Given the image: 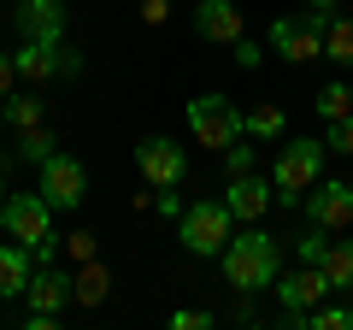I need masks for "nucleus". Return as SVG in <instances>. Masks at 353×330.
<instances>
[{
    "mask_svg": "<svg viewBox=\"0 0 353 330\" xmlns=\"http://www.w3.org/2000/svg\"><path fill=\"white\" fill-rule=\"evenodd\" d=\"M218 266H224L230 289H241V295H259V289H271V283L283 278V242L271 236V230H259V224H241L236 236L224 242Z\"/></svg>",
    "mask_w": 353,
    "mask_h": 330,
    "instance_id": "f257e3e1",
    "label": "nucleus"
},
{
    "mask_svg": "<svg viewBox=\"0 0 353 330\" xmlns=\"http://www.w3.org/2000/svg\"><path fill=\"white\" fill-rule=\"evenodd\" d=\"M0 224H6L12 242H24L30 254H36V266H53L59 260V230H53V206H48L41 189H30V195L12 189L6 206H0Z\"/></svg>",
    "mask_w": 353,
    "mask_h": 330,
    "instance_id": "f03ea898",
    "label": "nucleus"
},
{
    "mask_svg": "<svg viewBox=\"0 0 353 330\" xmlns=\"http://www.w3.org/2000/svg\"><path fill=\"white\" fill-rule=\"evenodd\" d=\"M324 159H330V148H324V142H312V136L283 142V148H277V165H271V189H277V201H283V206L306 201V189L324 177Z\"/></svg>",
    "mask_w": 353,
    "mask_h": 330,
    "instance_id": "7ed1b4c3",
    "label": "nucleus"
},
{
    "mask_svg": "<svg viewBox=\"0 0 353 330\" xmlns=\"http://www.w3.org/2000/svg\"><path fill=\"white\" fill-rule=\"evenodd\" d=\"M183 118H189V136L201 142V148H212V153H224L230 142L248 136V124H241V106L230 101V95H218V89L194 95V101L183 106Z\"/></svg>",
    "mask_w": 353,
    "mask_h": 330,
    "instance_id": "20e7f679",
    "label": "nucleus"
},
{
    "mask_svg": "<svg viewBox=\"0 0 353 330\" xmlns=\"http://www.w3.org/2000/svg\"><path fill=\"white\" fill-rule=\"evenodd\" d=\"M330 18H336V12H318V6H301V12H283L277 24H271V53H283L289 65H312V59H324Z\"/></svg>",
    "mask_w": 353,
    "mask_h": 330,
    "instance_id": "39448f33",
    "label": "nucleus"
},
{
    "mask_svg": "<svg viewBox=\"0 0 353 330\" xmlns=\"http://www.w3.org/2000/svg\"><path fill=\"white\" fill-rule=\"evenodd\" d=\"M230 236H236V218H230L224 201H189L183 218H176V242H183L194 260H218Z\"/></svg>",
    "mask_w": 353,
    "mask_h": 330,
    "instance_id": "423d86ee",
    "label": "nucleus"
},
{
    "mask_svg": "<svg viewBox=\"0 0 353 330\" xmlns=\"http://www.w3.org/2000/svg\"><path fill=\"white\" fill-rule=\"evenodd\" d=\"M18 77H24L30 89H41V83H53V77H77L83 71V53L65 48V41H18Z\"/></svg>",
    "mask_w": 353,
    "mask_h": 330,
    "instance_id": "0eeeda50",
    "label": "nucleus"
},
{
    "mask_svg": "<svg viewBox=\"0 0 353 330\" xmlns=\"http://www.w3.org/2000/svg\"><path fill=\"white\" fill-rule=\"evenodd\" d=\"M136 171H141L148 189H176V183L189 177V153L171 136H141L136 142Z\"/></svg>",
    "mask_w": 353,
    "mask_h": 330,
    "instance_id": "6e6552de",
    "label": "nucleus"
},
{
    "mask_svg": "<svg viewBox=\"0 0 353 330\" xmlns=\"http://www.w3.org/2000/svg\"><path fill=\"white\" fill-rule=\"evenodd\" d=\"M41 195H48L53 213H77L88 195V171L77 153H53V159H41Z\"/></svg>",
    "mask_w": 353,
    "mask_h": 330,
    "instance_id": "1a4fd4ad",
    "label": "nucleus"
},
{
    "mask_svg": "<svg viewBox=\"0 0 353 330\" xmlns=\"http://www.w3.org/2000/svg\"><path fill=\"white\" fill-rule=\"evenodd\" d=\"M301 206H306V224H324L330 236H341V230L353 224V183L347 177H330V183L318 177Z\"/></svg>",
    "mask_w": 353,
    "mask_h": 330,
    "instance_id": "9d476101",
    "label": "nucleus"
},
{
    "mask_svg": "<svg viewBox=\"0 0 353 330\" xmlns=\"http://www.w3.org/2000/svg\"><path fill=\"white\" fill-rule=\"evenodd\" d=\"M12 30L18 41H65L71 12H65V0H12Z\"/></svg>",
    "mask_w": 353,
    "mask_h": 330,
    "instance_id": "9b49d317",
    "label": "nucleus"
},
{
    "mask_svg": "<svg viewBox=\"0 0 353 330\" xmlns=\"http://www.w3.org/2000/svg\"><path fill=\"white\" fill-rule=\"evenodd\" d=\"M330 295V278H324V266H294V271H283L277 278V301H283V313H301V318H312V307Z\"/></svg>",
    "mask_w": 353,
    "mask_h": 330,
    "instance_id": "f8f14e48",
    "label": "nucleus"
},
{
    "mask_svg": "<svg viewBox=\"0 0 353 330\" xmlns=\"http://www.w3.org/2000/svg\"><path fill=\"white\" fill-rule=\"evenodd\" d=\"M194 36H201V41H218V48H236V41L248 36L241 6H236V0H201V6H194Z\"/></svg>",
    "mask_w": 353,
    "mask_h": 330,
    "instance_id": "ddd939ff",
    "label": "nucleus"
},
{
    "mask_svg": "<svg viewBox=\"0 0 353 330\" xmlns=\"http://www.w3.org/2000/svg\"><path fill=\"white\" fill-rule=\"evenodd\" d=\"M271 201H277V189H271L265 177H253V171L230 177V189H224V206H230V218H236V224H259V218L271 213Z\"/></svg>",
    "mask_w": 353,
    "mask_h": 330,
    "instance_id": "4468645a",
    "label": "nucleus"
},
{
    "mask_svg": "<svg viewBox=\"0 0 353 330\" xmlns=\"http://www.w3.org/2000/svg\"><path fill=\"white\" fill-rule=\"evenodd\" d=\"M24 301L36 307V313H65V307L77 301V271H65V266H36Z\"/></svg>",
    "mask_w": 353,
    "mask_h": 330,
    "instance_id": "2eb2a0df",
    "label": "nucleus"
},
{
    "mask_svg": "<svg viewBox=\"0 0 353 330\" xmlns=\"http://www.w3.org/2000/svg\"><path fill=\"white\" fill-rule=\"evenodd\" d=\"M30 278H36V254H30L24 242H0V301H24Z\"/></svg>",
    "mask_w": 353,
    "mask_h": 330,
    "instance_id": "dca6fc26",
    "label": "nucleus"
},
{
    "mask_svg": "<svg viewBox=\"0 0 353 330\" xmlns=\"http://www.w3.org/2000/svg\"><path fill=\"white\" fill-rule=\"evenodd\" d=\"M53 153H59V136H53L48 124L18 130V136H12V159H24V165H41V159H53Z\"/></svg>",
    "mask_w": 353,
    "mask_h": 330,
    "instance_id": "f3484780",
    "label": "nucleus"
},
{
    "mask_svg": "<svg viewBox=\"0 0 353 330\" xmlns=\"http://www.w3.org/2000/svg\"><path fill=\"white\" fill-rule=\"evenodd\" d=\"M106 295H112V271L101 260H83V271H77V307H106Z\"/></svg>",
    "mask_w": 353,
    "mask_h": 330,
    "instance_id": "a211bd4d",
    "label": "nucleus"
},
{
    "mask_svg": "<svg viewBox=\"0 0 353 330\" xmlns=\"http://www.w3.org/2000/svg\"><path fill=\"white\" fill-rule=\"evenodd\" d=\"M41 118H48V106H41L36 89H24V95L12 89V95H6V124H12V136H18V130H36Z\"/></svg>",
    "mask_w": 353,
    "mask_h": 330,
    "instance_id": "6ab92c4d",
    "label": "nucleus"
},
{
    "mask_svg": "<svg viewBox=\"0 0 353 330\" xmlns=\"http://www.w3.org/2000/svg\"><path fill=\"white\" fill-rule=\"evenodd\" d=\"M324 266V278H330V289H353V236H341V242H330V254L318 260Z\"/></svg>",
    "mask_w": 353,
    "mask_h": 330,
    "instance_id": "aec40b11",
    "label": "nucleus"
},
{
    "mask_svg": "<svg viewBox=\"0 0 353 330\" xmlns=\"http://www.w3.org/2000/svg\"><path fill=\"white\" fill-rule=\"evenodd\" d=\"M312 106H318V118H324V124H336V118H353V89L336 77V83H324V89L312 95Z\"/></svg>",
    "mask_w": 353,
    "mask_h": 330,
    "instance_id": "412c9836",
    "label": "nucleus"
},
{
    "mask_svg": "<svg viewBox=\"0 0 353 330\" xmlns=\"http://www.w3.org/2000/svg\"><path fill=\"white\" fill-rule=\"evenodd\" d=\"M241 124H248L253 142H283V130H289V124H283V106H271V101L253 106V113H241Z\"/></svg>",
    "mask_w": 353,
    "mask_h": 330,
    "instance_id": "4be33fe9",
    "label": "nucleus"
},
{
    "mask_svg": "<svg viewBox=\"0 0 353 330\" xmlns=\"http://www.w3.org/2000/svg\"><path fill=\"white\" fill-rule=\"evenodd\" d=\"M324 59H336L341 71H353V18H330V36H324Z\"/></svg>",
    "mask_w": 353,
    "mask_h": 330,
    "instance_id": "5701e85b",
    "label": "nucleus"
},
{
    "mask_svg": "<svg viewBox=\"0 0 353 330\" xmlns=\"http://www.w3.org/2000/svg\"><path fill=\"white\" fill-rule=\"evenodd\" d=\"M324 254H330V230H324V224H306V230H301V242H294V260L318 266Z\"/></svg>",
    "mask_w": 353,
    "mask_h": 330,
    "instance_id": "b1692460",
    "label": "nucleus"
},
{
    "mask_svg": "<svg viewBox=\"0 0 353 330\" xmlns=\"http://www.w3.org/2000/svg\"><path fill=\"white\" fill-rule=\"evenodd\" d=\"M306 324H312V330H353V307H330V301H318Z\"/></svg>",
    "mask_w": 353,
    "mask_h": 330,
    "instance_id": "393cba45",
    "label": "nucleus"
},
{
    "mask_svg": "<svg viewBox=\"0 0 353 330\" xmlns=\"http://www.w3.org/2000/svg\"><path fill=\"white\" fill-rule=\"evenodd\" d=\"M224 171H230V177L253 171V136H241V142H230V148H224Z\"/></svg>",
    "mask_w": 353,
    "mask_h": 330,
    "instance_id": "a878e982",
    "label": "nucleus"
},
{
    "mask_svg": "<svg viewBox=\"0 0 353 330\" xmlns=\"http://www.w3.org/2000/svg\"><path fill=\"white\" fill-rule=\"evenodd\" d=\"M324 148H330V153H347V159H353V118H336V124H330Z\"/></svg>",
    "mask_w": 353,
    "mask_h": 330,
    "instance_id": "bb28decb",
    "label": "nucleus"
},
{
    "mask_svg": "<svg viewBox=\"0 0 353 330\" xmlns=\"http://www.w3.org/2000/svg\"><path fill=\"white\" fill-rule=\"evenodd\" d=\"M230 59H236V71H259L265 53H259V41H253V36H241L236 48H230Z\"/></svg>",
    "mask_w": 353,
    "mask_h": 330,
    "instance_id": "cd10ccee",
    "label": "nucleus"
},
{
    "mask_svg": "<svg viewBox=\"0 0 353 330\" xmlns=\"http://www.w3.org/2000/svg\"><path fill=\"white\" fill-rule=\"evenodd\" d=\"M136 12H141V24H148V30H159L165 18H171V0H136Z\"/></svg>",
    "mask_w": 353,
    "mask_h": 330,
    "instance_id": "c85d7f7f",
    "label": "nucleus"
},
{
    "mask_svg": "<svg viewBox=\"0 0 353 330\" xmlns=\"http://www.w3.org/2000/svg\"><path fill=\"white\" fill-rule=\"evenodd\" d=\"M171 324H176V330H206V324H212V313H201V307H176Z\"/></svg>",
    "mask_w": 353,
    "mask_h": 330,
    "instance_id": "c756f323",
    "label": "nucleus"
},
{
    "mask_svg": "<svg viewBox=\"0 0 353 330\" xmlns=\"http://www.w3.org/2000/svg\"><path fill=\"white\" fill-rule=\"evenodd\" d=\"M94 230H77V236H65V248H71V260H94Z\"/></svg>",
    "mask_w": 353,
    "mask_h": 330,
    "instance_id": "7c9ffc66",
    "label": "nucleus"
},
{
    "mask_svg": "<svg viewBox=\"0 0 353 330\" xmlns=\"http://www.w3.org/2000/svg\"><path fill=\"white\" fill-rule=\"evenodd\" d=\"M12 83H18V59H12V53H0V101L12 95Z\"/></svg>",
    "mask_w": 353,
    "mask_h": 330,
    "instance_id": "2f4dec72",
    "label": "nucleus"
},
{
    "mask_svg": "<svg viewBox=\"0 0 353 330\" xmlns=\"http://www.w3.org/2000/svg\"><path fill=\"white\" fill-rule=\"evenodd\" d=\"M153 206H159V213H165V218H183V201H176V195H171V189H153Z\"/></svg>",
    "mask_w": 353,
    "mask_h": 330,
    "instance_id": "473e14b6",
    "label": "nucleus"
},
{
    "mask_svg": "<svg viewBox=\"0 0 353 330\" xmlns=\"http://www.w3.org/2000/svg\"><path fill=\"white\" fill-rule=\"evenodd\" d=\"M306 6H318V12H341V0H306Z\"/></svg>",
    "mask_w": 353,
    "mask_h": 330,
    "instance_id": "72a5a7b5",
    "label": "nucleus"
},
{
    "mask_svg": "<svg viewBox=\"0 0 353 330\" xmlns=\"http://www.w3.org/2000/svg\"><path fill=\"white\" fill-rule=\"evenodd\" d=\"M0 153H6V101H0Z\"/></svg>",
    "mask_w": 353,
    "mask_h": 330,
    "instance_id": "f704fd0d",
    "label": "nucleus"
},
{
    "mask_svg": "<svg viewBox=\"0 0 353 330\" xmlns=\"http://www.w3.org/2000/svg\"><path fill=\"white\" fill-rule=\"evenodd\" d=\"M6 195H12V189H6V171H0V206H6Z\"/></svg>",
    "mask_w": 353,
    "mask_h": 330,
    "instance_id": "c9c22d12",
    "label": "nucleus"
}]
</instances>
